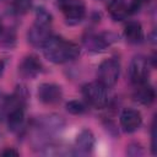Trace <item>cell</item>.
Here are the masks:
<instances>
[{
  "mask_svg": "<svg viewBox=\"0 0 157 157\" xmlns=\"http://www.w3.org/2000/svg\"><path fill=\"white\" fill-rule=\"evenodd\" d=\"M42 49L44 56L54 64L67 63L80 55L78 45L55 36H50L42 47Z\"/></svg>",
  "mask_w": 157,
  "mask_h": 157,
  "instance_id": "obj_1",
  "label": "cell"
},
{
  "mask_svg": "<svg viewBox=\"0 0 157 157\" xmlns=\"http://www.w3.org/2000/svg\"><path fill=\"white\" fill-rule=\"evenodd\" d=\"M64 126V120L61 117L50 114L45 117H40L34 123V139L43 147L44 145L50 142V137L58 134Z\"/></svg>",
  "mask_w": 157,
  "mask_h": 157,
  "instance_id": "obj_2",
  "label": "cell"
},
{
  "mask_svg": "<svg viewBox=\"0 0 157 157\" xmlns=\"http://www.w3.org/2000/svg\"><path fill=\"white\" fill-rule=\"evenodd\" d=\"M120 75V63L117 58H109L101 63L97 71V81L107 88L114 86Z\"/></svg>",
  "mask_w": 157,
  "mask_h": 157,
  "instance_id": "obj_3",
  "label": "cell"
},
{
  "mask_svg": "<svg viewBox=\"0 0 157 157\" xmlns=\"http://www.w3.org/2000/svg\"><path fill=\"white\" fill-rule=\"evenodd\" d=\"M82 94L85 99L94 108H103L108 103L107 87L101 82H90L82 87Z\"/></svg>",
  "mask_w": 157,
  "mask_h": 157,
  "instance_id": "obj_4",
  "label": "cell"
},
{
  "mask_svg": "<svg viewBox=\"0 0 157 157\" xmlns=\"http://www.w3.org/2000/svg\"><path fill=\"white\" fill-rule=\"evenodd\" d=\"M58 5L64 13L67 25L74 26L80 23L86 15L85 4L81 0H59Z\"/></svg>",
  "mask_w": 157,
  "mask_h": 157,
  "instance_id": "obj_5",
  "label": "cell"
},
{
  "mask_svg": "<svg viewBox=\"0 0 157 157\" xmlns=\"http://www.w3.org/2000/svg\"><path fill=\"white\" fill-rule=\"evenodd\" d=\"M148 76H150V69H148V61L139 55L135 56L130 65H129V78L130 81L135 85H144L148 81Z\"/></svg>",
  "mask_w": 157,
  "mask_h": 157,
  "instance_id": "obj_6",
  "label": "cell"
},
{
  "mask_svg": "<svg viewBox=\"0 0 157 157\" xmlns=\"http://www.w3.org/2000/svg\"><path fill=\"white\" fill-rule=\"evenodd\" d=\"M117 40H118V37L114 33L104 32V33H99V34H88L83 39V44L87 48V50L102 52Z\"/></svg>",
  "mask_w": 157,
  "mask_h": 157,
  "instance_id": "obj_7",
  "label": "cell"
},
{
  "mask_svg": "<svg viewBox=\"0 0 157 157\" xmlns=\"http://www.w3.org/2000/svg\"><path fill=\"white\" fill-rule=\"evenodd\" d=\"M38 99L48 105L56 104L61 101L63 91L61 87L55 83H42L38 86Z\"/></svg>",
  "mask_w": 157,
  "mask_h": 157,
  "instance_id": "obj_8",
  "label": "cell"
},
{
  "mask_svg": "<svg viewBox=\"0 0 157 157\" xmlns=\"http://www.w3.org/2000/svg\"><path fill=\"white\" fill-rule=\"evenodd\" d=\"M93 146H94V136L91 130L85 129L77 135L72 153L76 156H87L92 152Z\"/></svg>",
  "mask_w": 157,
  "mask_h": 157,
  "instance_id": "obj_9",
  "label": "cell"
},
{
  "mask_svg": "<svg viewBox=\"0 0 157 157\" xmlns=\"http://www.w3.org/2000/svg\"><path fill=\"white\" fill-rule=\"evenodd\" d=\"M142 123V118L140 112L136 109L126 108L120 114V125L125 132H134L136 131Z\"/></svg>",
  "mask_w": 157,
  "mask_h": 157,
  "instance_id": "obj_10",
  "label": "cell"
},
{
  "mask_svg": "<svg viewBox=\"0 0 157 157\" xmlns=\"http://www.w3.org/2000/svg\"><path fill=\"white\" fill-rule=\"evenodd\" d=\"M42 71V64L34 55L26 56L18 65V72L23 78H34Z\"/></svg>",
  "mask_w": 157,
  "mask_h": 157,
  "instance_id": "obj_11",
  "label": "cell"
},
{
  "mask_svg": "<svg viewBox=\"0 0 157 157\" xmlns=\"http://www.w3.org/2000/svg\"><path fill=\"white\" fill-rule=\"evenodd\" d=\"M50 27H45V26H39V25H33L28 33H27V39L28 42L33 45V47H38L42 48L44 45V43L48 40V38L52 36L50 34Z\"/></svg>",
  "mask_w": 157,
  "mask_h": 157,
  "instance_id": "obj_12",
  "label": "cell"
},
{
  "mask_svg": "<svg viewBox=\"0 0 157 157\" xmlns=\"http://www.w3.org/2000/svg\"><path fill=\"white\" fill-rule=\"evenodd\" d=\"M156 98V93H155V88L148 85L147 82L144 85H139L136 86V90L134 92V99L144 105H150L151 103H153Z\"/></svg>",
  "mask_w": 157,
  "mask_h": 157,
  "instance_id": "obj_13",
  "label": "cell"
},
{
  "mask_svg": "<svg viewBox=\"0 0 157 157\" xmlns=\"http://www.w3.org/2000/svg\"><path fill=\"white\" fill-rule=\"evenodd\" d=\"M25 121V107H15L7 113V126L11 131H18Z\"/></svg>",
  "mask_w": 157,
  "mask_h": 157,
  "instance_id": "obj_14",
  "label": "cell"
},
{
  "mask_svg": "<svg viewBox=\"0 0 157 157\" xmlns=\"http://www.w3.org/2000/svg\"><path fill=\"white\" fill-rule=\"evenodd\" d=\"M108 12L114 21H123L129 15L128 4L125 0H112L108 5Z\"/></svg>",
  "mask_w": 157,
  "mask_h": 157,
  "instance_id": "obj_15",
  "label": "cell"
},
{
  "mask_svg": "<svg viewBox=\"0 0 157 157\" xmlns=\"http://www.w3.org/2000/svg\"><path fill=\"white\" fill-rule=\"evenodd\" d=\"M124 34L128 42L130 43H140L144 38V32H142V27L141 23L137 21H130L125 25V29H124Z\"/></svg>",
  "mask_w": 157,
  "mask_h": 157,
  "instance_id": "obj_16",
  "label": "cell"
},
{
  "mask_svg": "<svg viewBox=\"0 0 157 157\" xmlns=\"http://www.w3.org/2000/svg\"><path fill=\"white\" fill-rule=\"evenodd\" d=\"M52 15L44 9V7H38L36 10V25H39V26H45V27H50V23H52Z\"/></svg>",
  "mask_w": 157,
  "mask_h": 157,
  "instance_id": "obj_17",
  "label": "cell"
},
{
  "mask_svg": "<svg viewBox=\"0 0 157 157\" xmlns=\"http://www.w3.org/2000/svg\"><path fill=\"white\" fill-rule=\"evenodd\" d=\"M32 7V0H13L11 9L15 15H25Z\"/></svg>",
  "mask_w": 157,
  "mask_h": 157,
  "instance_id": "obj_18",
  "label": "cell"
},
{
  "mask_svg": "<svg viewBox=\"0 0 157 157\" xmlns=\"http://www.w3.org/2000/svg\"><path fill=\"white\" fill-rule=\"evenodd\" d=\"M66 110L74 115H80V114H83L86 110H87V107L86 104H83L81 101H69L66 103Z\"/></svg>",
  "mask_w": 157,
  "mask_h": 157,
  "instance_id": "obj_19",
  "label": "cell"
},
{
  "mask_svg": "<svg viewBox=\"0 0 157 157\" xmlns=\"http://www.w3.org/2000/svg\"><path fill=\"white\" fill-rule=\"evenodd\" d=\"M148 2H150V0H132L131 4L128 6V9H129V15H130V13H136L137 11H140V9H141L144 5H146V4H148Z\"/></svg>",
  "mask_w": 157,
  "mask_h": 157,
  "instance_id": "obj_20",
  "label": "cell"
},
{
  "mask_svg": "<svg viewBox=\"0 0 157 157\" xmlns=\"http://www.w3.org/2000/svg\"><path fill=\"white\" fill-rule=\"evenodd\" d=\"M126 153H128L129 156L136 157V156H142V155H144V151H142V147H141L140 145H137V144H131V145H129V147H128V150H126Z\"/></svg>",
  "mask_w": 157,
  "mask_h": 157,
  "instance_id": "obj_21",
  "label": "cell"
},
{
  "mask_svg": "<svg viewBox=\"0 0 157 157\" xmlns=\"http://www.w3.org/2000/svg\"><path fill=\"white\" fill-rule=\"evenodd\" d=\"M1 155L2 156H15V157H17L18 156V152L16 151V150H13V148H6V150H4L2 152H1Z\"/></svg>",
  "mask_w": 157,
  "mask_h": 157,
  "instance_id": "obj_22",
  "label": "cell"
},
{
  "mask_svg": "<svg viewBox=\"0 0 157 157\" xmlns=\"http://www.w3.org/2000/svg\"><path fill=\"white\" fill-rule=\"evenodd\" d=\"M4 70H5V61L4 60H0V76L2 75Z\"/></svg>",
  "mask_w": 157,
  "mask_h": 157,
  "instance_id": "obj_23",
  "label": "cell"
},
{
  "mask_svg": "<svg viewBox=\"0 0 157 157\" xmlns=\"http://www.w3.org/2000/svg\"><path fill=\"white\" fill-rule=\"evenodd\" d=\"M4 29H5V28H4V25H2V21H1V18H0V34L4 32Z\"/></svg>",
  "mask_w": 157,
  "mask_h": 157,
  "instance_id": "obj_24",
  "label": "cell"
}]
</instances>
